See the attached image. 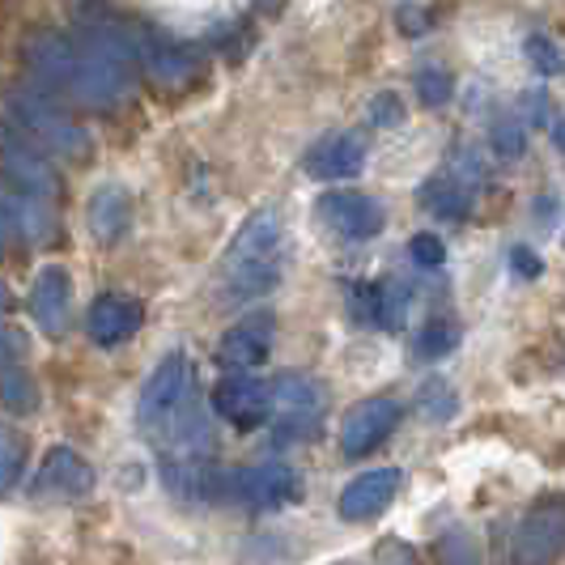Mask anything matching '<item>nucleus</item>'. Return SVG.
<instances>
[{"label": "nucleus", "instance_id": "nucleus-7", "mask_svg": "<svg viewBox=\"0 0 565 565\" xmlns=\"http://www.w3.org/2000/svg\"><path fill=\"white\" fill-rule=\"evenodd\" d=\"M137 68H145L158 89H188L200 77V56L188 43L137 22Z\"/></svg>", "mask_w": 565, "mask_h": 565}, {"label": "nucleus", "instance_id": "nucleus-4", "mask_svg": "<svg viewBox=\"0 0 565 565\" xmlns=\"http://www.w3.org/2000/svg\"><path fill=\"white\" fill-rule=\"evenodd\" d=\"M0 119L9 128H18L30 145H39L47 158H64V162H85L89 158L85 128L64 111L60 98H52L39 85H13L0 103Z\"/></svg>", "mask_w": 565, "mask_h": 565}, {"label": "nucleus", "instance_id": "nucleus-26", "mask_svg": "<svg viewBox=\"0 0 565 565\" xmlns=\"http://www.w3.org/2000/svg\"><path fill=\"white\" fill-rule=\"evenodd\" d=\"M379 307H383V281L349 285V311L362 328H379Z\"/></svg>", "mask_w": 565, "mask_h": 565}, {"label": "nucleus", "instance_id": "nucleus-11", "mask_svg": "<svg viewBox=\"0 0 565 565\" xmlns=\"http://www.w3.org/2000/svg\"><path fill=\"white\" fill-rule=\"evenodd\" d=\"M315 217L319 226H328L337 238H349V243H366L387 226V209L366 192H323L315 204Z\"/></svg>", "mask_w": 565, "mask_h": 565}, {"label": "nucleus", "instance_id": "nucleus-36", "mask_svg": "<svg viewBox=\"0 0 565 565\" xmlns=\"http://www.w3.org/2000/svg\"><path fill=\"white\" fill-rule=\"evenodd\" d=\"M396 18L404 34H425V30H429V13H425L422 4H399Z\"/></svg>", "mask_w": 565, "mask_h": 565}, {"label": "nucleus", "instance_id": "nucleus-38", "mask_svg": "<svg viewBox=\"0 0 565 565\" xmlns=\"http://www.w3.org/2000/svg\"><path fill=\"white\" fill-rule=\"evenodd\" d=\"M527 111L536 115V119H544V115H548V103H544V94H532V98H527Z\"/></svg>", "mask_w": 565, "mask_h": 565}, {"label": "nucleus", "instance_id": "nucleus-29", "mask_svg": "<svg viewBox=\"0 0 565 565\" xmlns=\"http://www.w3.org/2000/svg\"><path fill=\"white\" fill-rule=\"evenodd\" d=\"M489 145H493V153H498V158L514 162V158H523V153H527V132H523V124H519V119H498V124H493V132H489Z\"/></svg>", "mask_w": 565, "mask_h": 565}, {"label": "nucleus", "instance_id": "nucleus-9", "mask_svg": "<svg viewBox=\"0 0 565 565\" xmlns=\"http://www.w3.org/2000/svg\"><path fill=\"white\" fill-rule=\"evenodd\" d=\"M273 413L281 422L285 434L302 438V434H315L323 425V413H328V392L315 383L311 374H298V370H285L273 379Z\"/></svg>", "mask_w": 565, "mask_h": 565}, {"label": "nucleus", "instance_id": "nucleus-27", "mask_svg": "<svg viewBox=\"0 0 565 565\" xmlns=\"http://www.w3.org/2000/svg\"><path fill=\"white\" fill-rule=\"evenodd\" d=\"M26 468V443L9 429H0V493H9Z\"/></svg>", "mask_w": 565, "mask_h": 565}, {"label": "nucleus", "instance_id": "nucleus-21", "mask_svg": "<svg viewBox=\"0 0 565 565\" xmlns=\"http://www.w3.org/2000/svg\"><path fill=\"white\" fill-rule=\"evenodd\" d=\"M0 408L13 417H26L39 408V387L30 383V374L18 366V353H0Z\"/></svg>", "mask_w": 565, "mask_h": 565}, {"label": "nucleus", "instance_id": "nucleus-33", "mask_svg": "<svg viewBox=\"0 0 565 565\" xmlns=\"http://www.w3.org/2000/svg\"><path fill=\"white\" fill-rule=\"evenodd\" d=\"M370 124L374 128H396V124H404V103H399V94H379L374 103H370Z\"/></svg>", "mask_w": 565, "mask_h": 565}, {"label": "nucleus", "instance_id": "nucleus-30", "mask_svg": "<svg viewBox=\"0 0 565 565\" xmlns=\"http://www.w3.org/2000/svg\"><path fill=\"white\" fill-rule=\"evenodd\" d=\"M523 52H527V60H532V68H536L540 77H557L565 68L562 47H557L548 34H532V39L523 43Z\"/></svg>", "mask_w": 565, "mask_h": 565}, {"label": "nucleus", "instance_id": "nucleus-10", "mask_svg": "<svg viewBox=\"0 0 565 565\" xmlns=\"http://www.w3.org/2000/svg\"><path fill=\"white\" fill-rule=\"evenodd\" d=\"M399 417H404V408L392 396H370L362 404H353L340 422V451L349 459H366L370 451H379L396 434Z\"/></svg>", "mask_w": 565, "mask_h": 565}, {"label": "nucleus", "instance_id": "nucleus-6", "mask_svg": "<svg viewBox=\"0 0 565 565\" xmlns=\"http://www.w3.org/2000/svg\"><path fill=\"white\" fill-rule=\"evenodd\" d=\"M0 179L18 196L43 200V204H52L60 196V174L52 167V158L39 145H30L18 128H9L4 119H0Z\"/></svg>", "mask_w": 565, "mask_h": 565}, {"label": "nucleus", "instance_id": "nucleus-15", "mask_svg": "<svg viewBox=\"0 0 565 565\" xmlns=\"http://www.w3.org/2000/svg\"><path fill=\"white\" fill-rule=\"evenodd\" d=\"M404 489V472L399 468H374V472H362L358 481H349L340 489V519L349 523H370L379 519L383 510L392 507Z\"/></svg>", "mask_w": 565, "mask_h": 565}, {"label": "nucleus", "instance_id": "nucleus-18", "mask_svg": "<svg viewBox=\"0 0 565 565\" xmlns=\"http://www.w3.org/2000/svg\"><path fill=\"white\" fill-rule=\"evenodd\" d=\"M268 353H273V315H252L217 340L213 358L222 370H255L268 362Z\"/></svg>", "mask_w": 565, "mask_h": 565}, {"label": "nucleus", "instance_id": "nucleus-12", "mask_svg": "<svg viewBox=\"0 0 565 565\" xmlns=\"http://www.w3.org/2000/svg\"><path fill=\"white\" fill-rule=\"evenodd\" d=\"M213 408H217L222 422L252 434L273 417V392L259 379H252L247 370H230L226 379L213 387Z\"/></svg>", "mask_w": 565, "mask_h": 565}, {"label": "nucleus", "instance_id": "nucleus-14", "mask_svg": "<svg viewBox=\"0 0 565 565\" xmlns=\"http://www.w3.org/2000/svg\"><path fill=\"white\" fill-rule=\"evenodd\" d=\"M141 323H145V307L141 298H132V294H98L89 302V311H85V332H89L94 344H103V349H115V344L132 340L141 332Z\"/></svg>", "mask_w": 565, "mask_h": 565}, {"label": "nucleus", "instance_id": "nucleus-2", "mask_svg": "<svg viewBox=\"0 0 565 565\" xmlns=\"http://www.w3.org/2000/svg\"><path fill=\"white\" fill-rule=\"evenodd\" d=\"M137 425L162 455H174L170 468H200V447L213 451L209 417L200 408L196 366L188 353H167L145 379L137 399Z\"/></svg>", "mask_w": 565, "mask_h": 565}, {"label": "nucleus", "instance_id": "nucleus-25", "mask_svg": "<svg viewBox=\"0 0 565 565\" xmlns=\"http://www.w3.org/2000/svg\"><path fill=\"white\" fill-rule=\"evenodd\" d=\"M22 200L4 179H0V259L13 252V243H18V234H22Z\"/></svg>", "mask_w": 565, "mask_h": 565}, {"label": "nucleus", "instance_id": "nucleus-8", "mask_svg": "<svg viewBox=\"0 0 565 565\" xmlns=\"http://www.w3.org/2000/svg\"><path fill=\"white\" fill-rule=\"evenodd\" d=\"M565 553V498H544L519 519L510 565H553Z\"/></svg>", "mask_w": 565, "mask_h": 565}, {"label": "nucleus", "instance_id": "nucleus-13", "mask_svg": "<svg viewBox=\"0 0 565 565\" xmlns=\"http://www.w3.org/2000/svg\"><path fill=\"white\" fill-rule=\"evenodd\" d=\"M89 489H94V468H89V459L77 455L73 447H52V451L43 455L34 481H30V493H34V498H64V502L85 498Z\"/></svg>", "mask_w": 565, "mask_h": 565}, {"label": "nucleus", "instance_id": "nucleus-3", "mask_svg": "<svg viewBox=\"0 0 565 565\" xmlns=\"http://www.w3.org/2000/svg\"><path fill=\"white\" fill-rule=\"evenodd\" d=\"M285 273V226L277 209L252 213L234 234L222 259V289L230 302H252L273 294Z\"/></svg>", "mask_w": 565, "mask_h": 565}, {"label": "nucleus", "instance_id": "nucleus-28", "mask_svg": "<svg viewBox=\"0 0 565 565\" xmlns=\"http://www.w3.org/2000/svg\"><path fill=\"white\" fill-rule=\"evenodd\" d=\"M413 85H417V98H422L425 107H447L455 94V77L447 68H422L413 77Z\"/></svg>", "mask_w": 565, "mask_h": 565}, {"label": "nucleus", "instance_id": "nucleus-22", "mask_svg": "<svg viewBox=\"0 0 565 565\" xmlns=\"http://www.w3.org/2000/svg\"><path fill=\"white\" fill-rule=\"evenodd\" d=\"M455 344H459V328H455V319H429L422 332H417V340H413L417 358H425V362L447 358Z\"/></svg>", "mask_w": 565, "mask_h": 565}, {"label": "nucleus", "instance_id": "nucleus-1", "mask_svg": "<svg viewBox=\"0 0 565 565\" xmlns=\"http://www.w3.org/2000/svg\"><path fill=\"white\" fill-rule=\"evenodd\" d=\"M26 68L39 89L82 111H115L132 94V68L85 43L82 34L34 30L22 47Z\"/></svg>", "mask_w": 565, "mask_h": 565}, {"label": "nucleus", "instance_id": "nucleus-23", "mask_svg": "<svg viewBox=\"0 0 565 565\" xmlns=\"http://www.w3.org/2000/svg\"><path fill=\"white\" fill-rule=\"evenodd\" d=\"M434 553H438V565H481V544H477V536L468 527L443 532L438 544H434Z\"/></svg>", "mask_w": 565, "mask_h": 565}, {"label": "nucleus", "instance_id": "nucleus-34", "mask_svg": "<svg viewBox=\"0 0 565 565\" xmlns=\"http://www.w3.org/2000/svg\"><path fill=\"white\" fill-rule=\"evenodd\" d=\"M374 565H417V553H413L404 540H387V544H379Z\"/></svg>", "mask_w": 565, "mask_h": 565}, {"label": "nucleus", "instance_id": "nucleus-24", "mask_svg": "<svg viewBox=\"0 0 565 565\" xmlns=\"http://www.w3.org/2000/svg\"><path fill=\"white\" fill-rule=\"evenodd\" d=\"M417 404H422L425 422H451L455 408H459L455 387L447 383V379H429V383H422V396H417Z\"/></svg>", "mask_w": 565, "mask_h": 565}, {"label": "nucleus", "instance_id": "nucleus-40", "mask_svg": "<svg viewBox=\"0 0 565 565\" xmlns=\"http://www.w3.org/2000/svg\"><path fill=\"white\" fill-rule=\"evenodd\" d=\"M9 307H13V298H9V289H4V285H0V315L9 311Z\"/></svg>", "mask_w": 565, "mask_h": 565}, {"label": "nucleus", "instance_id": "nucleus-37", "mask_svg": "<svg viewBox=\"0 0 565 565\" xmlns=\"http://www.w3.org/2000/svg\"><path fill=\"white\" fill-rule=\"evenodd\" d=\"M0 353H22V337L9 323H0Z\"/></svg>", "mask_w": 565, "mask_h": 565}, {"label": "nucleus", "instance_id": "nucleus-16", "mask_svg": "<svg viewBox=\"0 0 565 565\" xmlns=\"http://www.w3.org/2000/svg\"><path fill=\"white\" fill-rule=\"evenodd\" d=\"M370 145L362 132H328L323 141H315L302 158V170L319 179V183H340V179H353L358 170L366 167Z\"/></svg>", "mask_w": 565, "mask_h": 565}, {"label": "nucleus", "instance_id": "nucleus-39", "mask_svg": "<svg viewBox=\"0 0 565 565\" xmlns=\"http://www.w3.org/2000/svg\"><path fill=\"white\" fill-rule=\"evenodd\" d=\"M553 145L565 153V119H553Z\"/></svg>", "mask_w": 565, "mask_h": 565}, {"label": "nucleus", "instance_id": "nucleus-35", "mask_svg": "<svg viewBox=\"0 0 565 565\" xmlns=\"http://www.w3.org/2000/svg\"><path fill=\"white\" fill-rule=\"evenodd\" d=\"M510 268H514L523 281H536L540 273H544V264H540V255L532 252V247H514V252H510Z\"/></svg>", "mask_w": 565, "mask_h": 565}, {"label": "nucleus", "instance_id": "nucleus-32", "mask_svg": "<svg viewBox=\"0 0 565 565\" xmlns=\"http://www.w3.org/2000/svg\"><path fill=\"white\" fill-rule=\"evenodd\" d=\"M408 259H413L417 268H438V264L447 259V247H443L438 234H417V238L408 243Z\"/></svg>", "mask_w": 565, "mask_h": 565}, {"label": "nucleus", "instance_id": "nucleus-31", "mask_svg": "<svg viewBox=\"0 0 565 565\" xmlns=\"http://www.w3.org/2000/svg\"><path fill=\"white\" fill-rule=\"evenodd\" d=\"M408 315V289L399 281H383V307H379V328L383 332H399Z\"/></svg>", "mask_w": 565, "mask_h": 565}, {"label": "nucleus", "instance_id": "nucleus-5", "mask_svg": "<svg viewBox=\"0 0 565 565\" xmlns=\"http://www.w3.org/2000/svg\"><path fill=\"white\" fill-rule=\"evenodd\" d=\"M204 493H217V498H230V502L252 510H281L289 502H298L302 481L289 463H252V468L204 481Z\"/></svg>", "mask_w": 565, "mask_h": 565}, {"label": "nucleus", "instance_id": "nucleus-19", "mask_svg": "<svg viewBox=\"0 0 565 565\" xmlns=\"http://www.w3.org/2000/svg\"><path fill=\"white\" fill-rule=\"evenodd\" d=\"M89 230H94V238L98 243H119L124 234H128V226H132V196L124 192V188H115V183H107V188H98L94 196H89Z\"/></svg>", "mask_w": 565, "mask_h": 565}, {"label": "nucleus", "instance_id": "nucleus-20", "mask_svg": "<svg viewBox=\"0 0 565 565\" xmlns=\"http://www.w3.org/2000/svg\"><path fill=\"white\" fill-rule=\"evenodd\" d=\"M422 209L438 222H468L472 217V192L459 174H438L422 188Z\"/></svg>", "mask_w": 565, "mask_h": 565}, {"label": "nucleus", "instance_id": "nucleus-17", "mask_svg": "<svg viewBox=\"0 0 565 565\" xmlns=\"http://www.w3.org/2000/svg\"><path fill=\"white\" fill-rule=\"evenodd\" d=\"M68 311H73V281H68V273L60 264L39 268V277L30 281V319L47 337H64Z\"/></svg>", "mask_w": 565, "mask_h": 565}]
</instances>
